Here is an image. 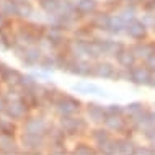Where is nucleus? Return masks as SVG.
<instances>
[{
  "instance_id": "f257e3e1",
  "label": "nucleus",
  "mask_w": 155,
  "mask_h": 155,
  "mask_svg": "<svg viewBox=\"0 0 155 155\" xmlns=\"http://www.w3.org/2000/svg\"><path fill=\"white\" fill-rule=\"evenodd\" d=\"M57 124L65 132L67 139L83 137V136H88V132H90V121L87 118H82V116H77V114L61 116Z\"/></svg>"
},
{
  "instance_id": "f03ea898",
  "label": "nucleus",
  "mask_w": 155,
  "mask_h": 155,
  "mask_svg": "<svg viewBox=\"0 0 155 155\" xmlns=\"http://www.w3.org/2000/svg\"><path fill=\"white\" fill-rule=\"evenodd\" d=\"M20 147L25 150L20 155H41L43 149L48 147V134H28L21 132Z\"/></svg>"
},
{
  "instance_id": "7ed1b4c3",
  "label": "nucleus",
  "mask_w": 155,
  "mask_h": 155,
  "mask_svg": "<svg viewBox=\"0 0 155 155\" xmlns=\"http://www.w3.org/2000/svg\"><path fill=\"white\" fill-rule=\"evenodd\" d=\"M52 123H49L48 116L44 111L39 113H30L23 121H21V132L28 134H48V129Z\"/></svg>"
},
{
  "instance_id": "20e7f679",
  "label": "nucleus",
  "mask_w": 155,
  "mask_h": 155,
  "mask_svg": "<svg viewBox=\"0 0 155 155\" xmlns=\"http://www.w3.org/2000/svg\"><path fill=\"white\" fill-rule=\"evenodd\" d=\"M54 111L59 116H72V114H78L83 110V103L82 100H78L74 95H62L59 100H56V103L52 104Z\"/></svg>"
},
{
  "instance_id": "39448f33",
  "label": "nucleus",
  "mask_w": 155,
  "mask_h": 155,
  "mask_svg": "<svg viewBox=\"0 0 155 155\" xmlns=\"http://www.w3.org/2000/svg\"><path fill=\"white\" fill-rule=\"evenodd\" d=\"M30 113H31V108L28 106L26 101L18 95V96H12V98H8L3 114H5L7 118H10V119H13V121L18 123V121H23Z\"/></svg>"
},
{
  "instance_id": "423d86ee",
  "label": "nucleus",
  "mask_w": 155,
  "mask_h": 155,
  "mask_svg": "<svg viewBox=\"0 0 155 155\" xmlns=\"http://www.w3.org/2000/svg\"><path fill=\"white\" fill-rule=\"evenodd\" d=\"M103 126L108 129V131L114 132V134H123V136H134V129L131 123H129V118L126 114H108L106 119H104Z\"/></svg>"
},
{
  "instance_id": "0eeeda50",
  "label": "nucleus",
  "mask_w": 155,
  "mask_h": 155,
  "mask_svg": "<svg viewBox=\"0 0 155 155\" xmlns=\"http://www.w3.org/2000/svg\"><path fill=\"white\" fill-rule=\"evenodd\" d=\"M43 38L51 44L52 51H62V49L67 46V41H69L67 31L64 30V28L57 26V25H49V26L46 28Z\"/></svg>"
},
{
  "instance_id": "6e6552de",
  "label": "nucleus",
  "mask_w": 155,
  "mask_h": 155,
  "mask_svg": "<svg viewBox=\"0 0 155 155\" xmlns=\"http://www.w3.org/2000/svg\"><path fill=\"white\" fill-rule=\"evenodd\" d=\"M119 72H121V69H119V67H116L114 62H111L108 59L95 61L93 77L104 78V80H119Z\"/></svg>"
},
{
  "instance_id": "1a4fd4ad",
  "label": "nucleus",
  "mask_w": 155,
  "mask_h": 155,
  "mask_svg": "<svg viewBox=\"0 0 155 155\" xmlns=\"http://www.w3.org/2000/svg\"><path fill=\"white\" fill-rule=\"evenodd\" d=\"M150 75V69L145 64H136L134 67L126 70V82L134 83L137 87H145Z\"/></svg>"
},
{
  "instance_id": "9d476101",
  "label": "nucleus",
  "mask_w": 155,
  "mask_h": 155,
  "mask_svg": "<svg viewBox=\"0 0 155 155\" xmlns=\"http://www.w3.org/2000/svg\"><path fill=\"white\" fill-rule=\"evenodd\" d=\"M83 111H85V116L90 121V124H95V126H101L108 116L106 106L96 101H88L85 104V108H83Z\"/></svg>"
},
{
  "instance_id": "9b49d317",
  "label": "nucleus",
  "mask_w": 155,
  "mask_h": 155,
  "mask_svg": "<svg viewBox=\"0 0 155 155\" xmlns=\"http://www.w3.org/2000/svg\"><path fill=\"white\" fill-rule=\"evenodd\" d=\"M124 35L132 41H145L147 39V35H149V28L142 20H132L126 25V31Z\"/></svg>"
},
{
  "instance_id": "f8f14e48",
  "label": "nucleus",
  "mask_w": 155,
  "mask_h": 155,
  "mask_svg": "<svg viewBox=\"0 0 155 155\" xmlns=\"http://www.w3.org/2000/svg\"><path fill=\"white\" fill-rule=\"evenodd\" d=\"M72 91L75 93H82V95H90V96H100V98H108L110 93L103 88V87L96 85L91 82H78L72 85Z\"/></svg>"
},
{
  "instance_id": "ddd939ff",
  "label": "nucleus",
  "mask_w": 155,
  "mask_h": 155,
  "mask_svg": "<svg viewBox=\"0 0 155 155\" xmlns=\"http://www.w3.org/2000/svg\"><path fill=\"white\" fill-rule=\"evenodd\" d=\"M88 137H90V142L96 147V150H100L108 140L111 139L113 136H111V131H108V129L101 124V126H95L93 129H90ZM98 153H100V152H98Z\"/></svg>"
},
{
  "instance_id": "4468645a",
  "label": "nucleus",
  "mask_w": 155,
  "mask_h": 155,
  "mask_svg": "<svg viewBox=\"0 0 155 155\" xmlns=\"http://www.w3.org/2000/svg\"><path fill=\"white\" fill-rule=\"evenodd\" d=\"M129 123H131L132 129L136 132H140L144 129H147L149 126H152V111L144 108L142 111H139L137 114H134L129 118Z\"/></svg>"
},
{
  "instance_id": "2eb2a0df",
  "label": "nucleus",
  "mask_w": 155,
  "mask_h": 155,
  "mask_svg": "<svg viewBox=\"0 0 155 155\" xmlns=\"http://www.w3.org/2000/svg\"><path fill=\"white\" fill-rule=\"evenodd\" d=\"M43 56H44V51L39 48V44L26 46V49H25L23 56L20 57V61H21L25 65H28V67H35V65H39Z\"/></svg>"
},
{
  "instance_id": "dca6fc26",
  "label": "nucleus",
  "mask_w": 155,
  "mask_h": 155,
  "mask_svg": "<svg viewBox=\"0 0 155 155\" xmlns=\"http://www.w3.org/2000/svg\"><path fill=\"white\" fill-rule=\"evenodd\" d=\"M113 15H110L108 12H96L95 15H91V18L88 20V25L93 28L95 31L100 33H108L110 31V25H111Z\"/></svg>"
},
{
  "instance_id": "f3484780",
  "label": "nucleus",
  "mask_w": 155,
  "mask_h": 155,
  "mask_svg": "<svg viewBox=\"0 0 155 155\" xmlns=\"http://www.w3.org/2000/svg\"><path fill=\"white\" fill-rule=\"evenodd\" d=\"M20 145L15 136L0 134V155H20Z\"/></svg>"
},
{
  "instance_id": "a211bd4d",
  "label": "nucleus",
  "mask_w": 155,
  "mask_h": 155,
  "mask_svg": "<svg viewBox=\"0 0 155 155\" xmlns=\"http://www.w3.org/2000/svg\"><path fill=\"white\" fill-rule=\"evenodd\" d=\"M98 12V2L96 0H77L75 2V13L80 18L91 16Z\"/></svg>"
},
{
  "instance_id": "6ab92c4d",
  "label": "nucleus",
  "mask_w": 155,
  "mask_h": 155,
  "mask_svg": "<svg viewBox=\"0 0 155 155\" xmlns=\"http://www.w3.org/2000/svg\"><path fill=\"white\" fill-rule=\"evenodd\" d=\"M129 48H131V51L134 54H136L137 61H142V62L153 52V46H152V43H149V41H134Z\"/></svg>"
},
{
  "instance_id": "aec40b11",
  "label": "nucleus",
  "mask_w": 155,
  "mask_h": 155,
  "mask_svg": "<svg viewBox=\"0 0 155 155\" xmlns=\"http://www.w3.org/2000/svg\"><path fill=\"white\" fill-rule=\"evenodd\" d=\"M118 155H134L137 142L131 136H118Z\"/></svg>"
},
{
  "instance_id": "412c9836",
  "label": "nucleus",
  "mask_w": 155,
  "mask_h": 155,
  "mask_svg": "<svg viewBox=\"0 0 155 155\" xmlns=\"http://www.w3.org/2000/svg\"><path fill=\"white\" fill-rule=\"evenodd\" d=\"M114 61H116V64H118L119 69H126V70L131 69V67H134V65L137 64V57H136V54L131 51V48H129V46L119 54L118 57H116Z\"/></svg>"
},
{
  "instance_id": "4be33fe9",
  "label": "nucleus",
  "mask_w": 155,
  "mask_h": 155,
  "mask_svg": "<svg viewBox=\"0 0 155 155\" xmlns=\"http://www.w3.org/2000/svg\"><path fill=\"white\" fill-rule=\"evenodd\" d=\"M0 13L7 16L8 20H13L20 16V5L13 0H0Z\"/></svg>"
},
{
  "instance_id": "5701e85b",
  "label": "nucleus",
  "mask_w": 155,
  "mask_h": 155,
  "mask_svg": "<svg viewBox=\"0 0 155 155\" xmlns=\"http://www.w3.org/2000/svg\"><path fill=\"white\" fill-rule=\"evenodd\" d=\"M20 78H21V72H18L16 69H13V67H10V65L7 67L5 72L0 75V82L7 87H18Z\"/></svg>"
},
{
  "instance_id": "b1692460",
  "label": "nucleus",
  "mask_w": 155,
  "mask_h": 155,
  "mask_svg": "<svg viewBox=\"0 0 155 155\" xmlns=\"http://www.w3.org/2000/svg\"><path fill=\"white\" fill-rule=\"evenodd\" d=\"M69 153L70 155H100L95 145L91 144V142H85V140L77 142Z\"/></svg>"
},
{
  "instance_id": "393cba45",
  "label": "nucleus",
  "mask_w": 155,
  "mask_h": 155,
  "mask_svg": "<svg viewBox=\"0 0 155 155\" xmlns=\"http://www.w3.org/2000/svg\"><path fill=\"white\" fill-rule=\"evenodd\" d=\"M39 69L46 70V72H54L57 70V51H54L52 54L48 52L43 56V59L39 62Z\"/></svg>"
},
{
  "instance_id": "a878e982",
  "label": "nucleus",
  "mask_w": 155,
  "mask_h": 155,
  "mask_svg": "<svg viewBox=\"0 0 155 155\" xmlns=\"http://www.w3.org/2000/svg\"><path fill=\"white\" fill-rule=\"evenodd\" d=\"M0 132L7 134V136H16L18 132V126H16V121L10 119V118H0Z\"/></svg>"
},
{
  "instance_id": "bb28decb",
  "label": "nucleus",
  "mask_w": 155,
  "mask_h": 155,
  "mask_svg": "<svg viewBox=\"0 0 155 155\" xmlns=\"http://www.w3.org/2000/svg\"><path fill=\"white\" fill-rule=\"evenodd\" d=\"M35 85H38V78L33 74H21V78L18 82V88L20 90H28L33 88Z\"/></svg>"
},
{
  "instance_id": "cd10ccee",
  "label": "nucleus",
  "mask_w": 155,
  "mask_h": 155,
  "mask_svg": "<svg viewBox=\"0 0 155 155\" xmlns=\"http://www.w3.org/2000/svg\"><path fill=\"white\" fill-rule=\"evenodd\" d=\"M118 15L126 21V25H127L129 21L136 20V5H126V7H123L118 12Z\"/></svg>"
},
{
  "instance_id": "c85d7f7f",
  "label": "nucleus",
  "mask_w": 155,
  "mask_h": 155,
  "mask_svg": "<svg viewBox=\"0 0 155 155\" xmlns=\"http://www.w3.org/2000/svg\"><path fill=\"white\" fill-rule=\"evenodd\" d=\"M145 108V104L142 101H131L127 104H124V114L127 116V118H131V116L137 114L139 111H142Z\"/></svg>"
},
{
  "instance_id": "c756f323",
  "label": "nucleus",
  "mask_w": 155,
  "mask_h": 155,
  "mask_svg": "<svg viewBox=\"0 0 155 155\" xmlns=\"http://www.w3.org/2000/svg\"><path fill=\"white\" fill-rule=\"evenodd\" d=\"M134 155H155V150L150 145H142V144H137L136 145V150H134Z\"/></svg>"
},
{
  "instance_id": "7c9ffc66",
  "label": "nucleus",
  "mask_w": 155,
  "mask_h": 155,
  "mask_svg": "<svg viewBox=\"0 0 155 155\" xmlns=\"http://www.w3.org/2000/svg\"><path fill=\"white\" fill-rule=\"evenodd\" d=\"M106 106V114H124V104L119 103H110Z\"/></svg>"
},
{
  "instance_id": "2f4dec72",
  "label": "nucleus",
  "mask_w": 155,
  "mask_h": 155,
  "mask_svg": "<svg viewBox=\"0 0 155 155\" xmlns=\"http://www.w3.org/2000/svg\"><path fill=\"white\" fill-rule=\"evenodd\" d=\"M140 136L144 137L149 144H153L155 142V124L149 126L147 129H144V131H140Z\"/></svg>"
},
{
  "instance_id": "473e14b6",
  "label": "nucleus",
  "mask_w": 155,
  "mask_h": 155,
  "mask_svg": "<svg viewBox=\"0 0 155 155\" xmlns=\"http://www.w3.org/2000/svg\"><path fill=\"white\" fill-rule=\"evenodd\" d=\"M145 13H155V0H144L142 2Z\"/></svg>"
},
{
  "instance_id": "72a5a7b5",
  "label": "nucleus",
  "mask_w": 155,
  "mask_h": 155,
  "mask_svg": "<svg viewBox=\"0 0 155 155\" xmlns=\"http://www.w3.org/2000/svg\"><path fill=\"white\" fill-rule=\"evenodd\" d=\"M144 64L147 65L150 70H155V52H152V54H150V56L147 57V59L144 61Z\"/></svg>"
},
{
  "instance_id": "f704fd0d",
  "label": "nucleus",
  "mask_w": 155,
  "mask_h": 155,
  "mask_svg": "<svg viewBox=\"0 0 155 155\" xmlns=\"http://www.w3.org/2000/svg\"><path fill=\"white\" fill-rule=\"evenodd\" d=\"M7 101H8V98H7V95L3 93H0V114H3V111H5V106H7Z\"/></svg>"
},
{
  "instance_id": "c9c22d12",
  "label": "nucleus",
  "mask_w": 155,
  "mask_h": 155,
  "mask_svg": "<svg viewBox=\"0 0 155 155\" xmlns=\"http://www.w3.org/2000/svg\"><path fill=\"white\" fill-rule=\"evenodd\" d=\"M149 88H155V70H150V75H149V80H147V85Z\"/></svg>"
},
{
  "instance_id": "e433bc0d",
  "label": "nucleus",
  "mask_w": 155,
  "mask_h": 155,
  "mask_svg": "<svg viewBox=\"0 0 155 155\" xmlns=\"http://www.w3.org/2000/svg\"><path fill=\"white\" fill-rule=\"evenodd\" d=\"M116 2H119V3H124V5H140L144 0H116Z\"/></svg>"
},
{
  "instance_id": "4c0bfd02",
  "label": "nucleus",
  "mask_w": 155,
  "mask_h": 155,
  "mask_svg": "<svg viewBox=\"0 0 155 155\" xmlns=\"http://www.w3.org/2000/svg\"><path fill=\"white\" fill-rule=\"evenodd\" d=\"M7 25H8V18L0 13V30H3V28H5Z\"/></svg>"
},
{
  "instance_id": "58836bf2",
  "label": "nucleus",
  "mask_w": 155,
  "mask_h": 155,
  "mask_svg": "<svg viewBox=\"0 0 155 155\" xmlns=\"http://www.w3.org/2000/svg\"><path fill=\"white\" fill-rule=\"evenodd\" d=\"M7 67H8V64H5L3 61H0V75H2V74L7 70Z\"/></svg>"
},
{
  "instance_id": "ea45409f",
  "label": "nucleus",
  "mask_w": 155,
  "mask_h": 155,
  "mask_svg": "<svg viewBox=\"0 0 155 155\" xmlns=\"http://www.w3.org/2000/svg\"><path fill=\"white\" fill-rule=\"evenodd\" d=\"M13 2H16L18 5H21V3H25V2H30V0H13Z\"/></svg>"
},
{
  "instance_id": "a19ab883",
  "label": "nucleus",
  "mask_w": 155,
  "mask_h": 155,
  "mask_svg": "<svg viewBox=\"0 0 155 155\" xmlns=\"http://www.w3.org/2000/svg\"><path fill=\"white\" fill-rule=\"evenodd\" d=\"M152 124H155V110L152 111Z\"/></svg>"
},
{
  "instance_id": "79ce46f5",
  "label": "nucleus",
  "mask_w": 155,
  "mask_h": 155,
  "mask_svg": "<svg viewBox=\"0 0 155 155\" xmlns=\"http://www.w3.org/2000/svg\"><path fill=\"white\" fill-rule=\"evenodd\" d=\"M152 46H153V52H155V41H152Z\"/></svg>"
},
{
  "instance_id": "37998d69",
  "label": "nucleus",
  "mask_w": 155,
  "mask_h": 155,
  "mask_svg": "<svg viewBox=\"0 0 155 155\" xmlns=\"http://www.w3.org/2000/svg\"><path fill=\"white\" fill-rule=\"evenodd\" d=\"M0 83H2V82H0ZM0 93H2V85H0Z\"/></svg>"
},
{
  "instance_id": "c03bdc74",
  "label": "nucleus",
  "mask_w": 155,
  "mask_h": 155,
  "mask_svg": "<svg viewBox=\"0 0 155 155\" xmlns=\"http://www.w3.org/2000/svg\"><path fill=\"white\" fill-rule=\"evenodd\" d=\"M152 147H153V150H155V142H153V144H152Z\"/></svg>"
},
{
  "instance_id": "a18cd8bd",
  "label": "nucleus",
  "mask_w": 155,
  "mask_h": 155,
  "mask_svg": "<svg viewBox=\"0 0 155 155\" xmlns=\"http://www.w3.org/2000/svg\"><path fill=\"white\" fill-rule=\"evenodd\" d=\"M152 31H153V33H155V28H153V30H152Z\"/></svg>"
},
{
  "instance_id": "49530a36",
  "label": "nucleus",
  "mask_w": 155,
  "mask_h": 155,
  "mask_svg": "<svg viewBox=\"0 0 155 155\" xmlns=\"http://www.w3.org/2000/svg\"><path fill=\"white\" fill-rule=\"evenodd\" d=\"M0 134H2V132H0Z\"/></svg>"
}]
</instances>
